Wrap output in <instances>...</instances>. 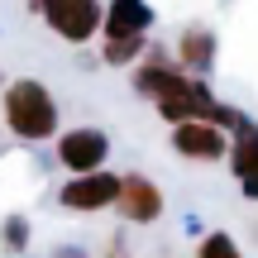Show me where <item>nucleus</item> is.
<instances>
[{"instance_id":"nucleus-1","label":"nucleus","mask_w":258,"mask_h":258,"mask_svg":"<svg viewBox=\"0 0 258 258\" xmlns=\"http://www.w3.org/2000/svg\"><path fill=\"white\" fill-rule=\"evenodd\" d=\"M134 91L163 115L167 124H186V120H211L220 124L230 139H239L244 129H253V120L234 105H225L220 96L211 91L206 77H191L177 67V57H167L163 48H148L144 62L134 67Z\"/></svg>"},{"instance_id":"nucleus-2","label":"nucleus","mask_w":258,"mask_h":258,"mask_svg":"<svg viewBox=\"0 0 258 258\" xmlns=\"http://www.w3.org/2000/svg\"><path fill=\"white\" fill-rule=\"evenodd\" d=\"M0 120L19 144H48V139L62 134V110H57V96L48 91L38 77H15L0 96Z\"/></svg>"},{"instance_id":"nucleus-3","label":"nucleus","mask_w":258,"mask_h":258,"mask_svg":"<svg viewBox=\"0 0 258 258\" xmlns=\"http://www.w3.org/2000/svg\"><path fill=\"white\" fill-rule=\"evenodd\" d=\"M38 19L53 29L62 43H91L105 24V0H29Z\"/></svg>"},{"instance_id":"nucleus-4","label":"nucleus","mask_w":258,"mask_h":258,"mask_svg":"<svg viewBox=\"0 0 258 258\" xmlns=\"http://www.w3.org/2000/svg\"><path fill=\"white\" fill-rule=\"evenodd\" d=\"M53 153H57V167L67 177H86V172H101L110 163V134L101 124H77V129H62L53 139Z\"/></svg>"},{"instance_id":"nucleus-5","label":"nucleus","mask_w":258,"mask_h":258,"mask_svg":"<svg viewBox=\"0 0 258 258\" xmlns=\"http://www.w3.org/2000/svg\"><path fill=\"white\" fill-rule=\"evenodd\" d=\"M115 196H120V172L101 167L86 177H67L57 191V206L72 215H101V211H115Z\"/></svg>"},{"instance_id":"nucleus-6","label":"nucleus","mask_w":258,"mask_h":258,"mask_svg":"<svg viewBox=\"0 0 258 258\" xmlns=\"http://www.w3.org/2000/svg\"><path fill=\"white\" fill-rule=\"evenodd\" d=\"M172 153L186 158V163H225L230 158V144L234 139L225 134L220 124L211 120H186V124H172Z\"/></svg>"},{"instance_id":"nucleus-7","label":"nucleus","mask_w":258,"mask_h":258,"mask_svg":"<svg viewBox=\"0 0 258 258\" xmlns=\"http://www.w3.org/2000/svg\"><path fill=\"white\" fill-rule=\"evenodd\" d=\"M115 211H120L124 225H158L167 211V196L153 177L144 172H124L120 177V196H115Z\"/></svg>"},{"instance_id":"nucleus-8","label":"nucleus","mask_w":258,"mask_h":258,"mask_svg":"<svg viewBox=\"0 0 258 258\" xmlns=\"http://www.w3.org/2000/svg\"><path fill=\"white\" fill-rule=\"evenodd\" d=\"M153 29V5L148 0H105V38H148Z\"/></svg>"},{"instance_id":"nucleus-9","label":"nucleus","mask_w":258,"mask_h":258,"mask_svg":"<svg viewBox=\"0 0 258 258\" xmlns=\"http://www.w3.org/2000/svg\"><path fill=\"white\" fill-rule=\"evenodd\" d=\"M172 57H177V67H182V72L206 77V72H211V62H215V34H211L206 24H186L182 34H177Z\"/></svg>"},{"instance_id":"nucleus-10","label":"nucleus","mask_w":258,"mask_h":258,"mask_svg":"<svg viewBox=\"0 0 258 258\" xmlns=\"http://www.w3.org/2000/svg\"><path fill=\"white\" fill-rule=\"evenodd\" d=\"M230 172H234V182H239V191L249 196V201H258V124L253 129H244L239 139L230 144Z\"/></svg>"},{"instance_id":"nucleus-11","label":"nucleus","mask_w":258,"mask_h":258,"mask_svg":"<svg viewBox=\"0 0 258 258\" xmlns=\"http://www.w3.org/2000/svg\"><path fill=\"white\" fill-rule=\"evenodd\" d=\"M144 53H148V38H105L101 62L105 67H139Z\"/></svg>"},{"instance_id":"nucleus-12","label":"nucleus","mask_w":258,"mask_h":258,"mask_svg":"<svg viewBox=\"0 0 258 258\" xmlns=\"http://www.w3.org/2000/svg\"><path fill=\"white\" fill-rule=\"evenodd\" d=\"M196 258H244V249L234 244L230 230H211L196 239Z\"/></svg>"},{"instance_id":"nucleus-13","label":"nucleus","mask_w":258,"mask_h":258,"mask_svg":"<svg viewBox=\"0 0 258 258\" xmlns=\"http://www.w3.org/2000/svg\"><path fill=\"white\" fill-rule=\"evenodd\" d=\"M29 234H34V230H29V220H24V215H5V225H0V249H5V253H29Z\"/></svg>"},{"instance_id":"nucleus-14","label":"nucleus","mask_w":258,"mask_h":258,"mask_svg":"<svg viewBox=\"0 0 258 258\" xmlns=\"http://www.w3.org/2000/svg\"><path fill=\"white\" fill-rule=\"evenodd\" d=\"M105 258H129V249H124V239H120V234L110 239V249H105Z\"/></svg>"},{"instance_id":"nucleus-15","label":"nucleus","mask_w":258,"mask_h":258,"mask_svg":"<svg viewBox=\"0 0 258 258\" xmlns=\"http://www.w3.org/2000/svg\"><path fill=\"white\" fill-rule=\"evenodd\" d=\"M53 258H86V253H77V249H57Z\"/></svg>"}]
</instances>
